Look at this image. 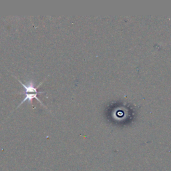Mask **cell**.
Here are the masks:
<instances>
[{
    "label": "cell",
    "mask_w": 171,
    "mask_h": 171,
    "mask_svg": "<svg viewBox=\"0 0 171 171\" xmlns=\"http://www.w3.org/2000/svg\"><path fill=\"white\" fill-rule=\"evenodd\" d=\"M18 81L21 83V84H22L23 86V87L25 89V93H24V92H22V93H20V94H25V98L24 100H22V102H21L19 106H18L17 108L19 107V106H20L24 102H25L26 100H29V102H30L32 104V100H33L34 98H36V100H38L39 102H40V104H41L43 105L42 102H41V100H39V98L37 97V94H38V93H43V92H38V90H37V89H38V88L41 85V84L42 82H41L39 84V85L37 87H35V86L34 85V84L32 82H28L27 84H24V83H22V82H21V80H20L19 79H18Z\"/></svg>",
    "instance_id": "obj_1"
}]
</instances>
